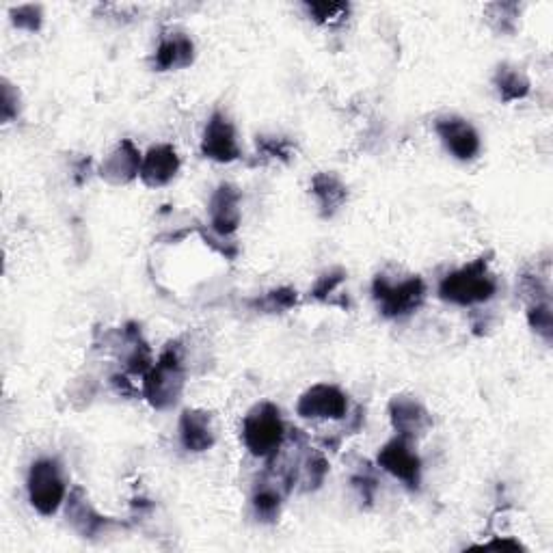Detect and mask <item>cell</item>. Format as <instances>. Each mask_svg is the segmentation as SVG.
Returning <instances> with one entry per match:
<instances>
[{"label":"cell","mask_w":553,"mask_h":553,"mask_svg":"<svg viewBox=\"0 0 553 553\" xmlns=\"http://www.w3.org/2000/svg\"><path fill=\"white\" fill-rule=\"evenodd\" d=\"M186 385L182 346L180 342H169L158 361L143 376V398L152 404L156 411H167L178 404Z\"/></svg>","instance_id":"6da1fadb"},{"label":"cell","mask_w":553,"mask_h":553,"mask_svg":"<svg viewBox=\"0 0 553 553\" xmlns=\"http://www.w3.org/2000/svg\"><path fill=\"white\" fill-rule=\"evenodd\" d=\"M497 292V281L489 271V258H478L471 264L443 277L439 283V299L452 305H480L491 301Z\"/></svg>","instance_id":"7a4b0ae2"},{"label":"cell","mask_w":553,"mask_h":553,"mask_svg":"<svg viewBox=\"0 0 553 553\" xmlns=\"http://www.w3.org/2000/svg\"><path fill=\"white\" fill-rule=\"evenodd\" d=\"M242 441L245 448L258 458L273 461L286 441V424L281 420V411L273 402H262L247 413L242 422Z\"/></svg>","instance_id":"3957f363"},{"label":"cell","mask_w":553,"mask_h":553,"mask_svg":"<svg viewBox=\"0 0 553 553\" xmlns=\"http://www.w3.org/2000/svg\"><path fill=\"white\" fill-rule=\"evenodd\" d=\"M372 296L385 318H404L424 305L426 283L417 275L402 281H391L389 277L379 275L372 283Z\"/></svg>","instance_id":"277c9868"},{"label":"cell","mask_w":553,"mask_h":553,"mask_svg":"<svg viewBox=\"0 0 553 553\" xmlns=\"http://www.w3.org/2000/svg\"><path fill=\"white\" fill-rule=\"evenodd\" d=\"M26 487H29L31 506L44 517L55 515L67 499L61 465L55 458H39V461H35L31 465Z\"/></svg>","instance_id":"5b68a950"},{"label":"cell","mask_w":553,"mask_h":553,"mask_svg":"<svg viewBox=\"0 0 553 553\" xmlns=\"http://www.w3.org/2000/svg\"><path fill=\"white\" fill-rule=\"evenodd\" d=\"M376 463L381 469H385L389 476L400 480L404 487L417 491L422 484V461L420 456L413 452V445L409 439L396 435L391 441H387L379 456H376Z\"/></svg>","instance_id":"8992f818"},{"label":"cell","mask_w":553,"mask_h":553,"mask_svg":"<svg viewBox=\"0 0 553 553\" xmlns=\"http://www.w3.org/2000/svg\"><path fill=\"white\" fill-rule=\"evenodd\" d=\"M296 413L305 420H342L348 413V396L340 387L320 383L299 398Z\"/></svg>","instance_id":"52a82bcc"},{"label":"cell","mask_w":553,"mask_h":553,"mask_svg":"<svg viewBox=\"0 0 553 553\" xmlns=\"http://www.w3.org/2000/svg\"><path fill=\"white\" fill-rule=\"evenodd\" d=\"M201 154L214 163H234L240 158V147L236 141V128L223 113H212L208 119L204 139H201Z\"/></svg>","instance_id":"ba28073f"},{"label":"cell","mask_w":553,"mask_h":553,"mask_svg":"<svg viewBox=\"0 0 553 553\" xmlns=\"http://www.w3.org/2000/svg\"><path fill=\"white\" fill-rule=\"evenodd\" d=\"M65 517H67V523H70L83 538L102 536L117 525L113 519L100 515V512L93 508L83 487H74L72 493L67 495Z\"/></svg>","instance_id":"9c48e42d"},{"label":"cell","mask_w":553,"mask_h":553,"mask_svg":"<svg viewBox=\"0 0 553 553\" xmlns=\"http://www.w3.org/2000/svg\"><path fill=\"white\" fill-rule=\"evenodd\" d=\"M389 420L396 433L411 443L424 437L428 428L433 426V415H430L424 404L409 396H396L389 402Z\"/></svg>","instance_id":"30bf717a"},{"label":"cell","mask_w":553,"mask_h":553,"mask_svg":"<svg viewBox=\"0 0 553 553\" xmlns=\"http://www.w3.org/2000/svg\"><path fill=\"white\" fill-rule=\"evenodd\" d=\"M435 130L439 139L443 141L445 150H448L458 160H471L480 152V137L476 128L463 117H441L437 119Z\"/></svg>","instance_id":"8fae6325"},{"label":"cell","mask_w":553,"mask_h":553,"mask_svg":"<svg viewBox=\"0 0 553 553\" xmlns=\"http://www.w3.org/2000/svg\"><path fill=\"white\" fill-rule=\"evenodd\" d=\"M240 191L234 184H221L210 199V229L223 238H232L240 227Z\"/></svg>","instance_id":"7c38bea8"},{"label":"cell","mask_w":553,"mask_h":553,"mask_svg":"<svg viewBox=\"0 0 553 553\" xmlns=\"http://www.w3.org/2000/svg\"><path fill=\"white\" fill-rule=\"evenodd\" d=\"M141 163H143L141 152L134 147L130 139H124L119 141L115 150L102 160L98 175L104 182H109L113 186H124L137 178L141 171Z\"/></svg>","instance_id":"4fadbf2b"},{"label":"cell","mask_w":553,"mask_h":553,"mask_svg":"<svg viewBox=\"0 0 553 553\" xmlns=\"http://www.w3.org/2000/svg\"><path fill=\"white\" fill-rule=\"evenodd\" d=\"M115 346H119V357L124 361L128 374L145 376L154 366L152 348L145 342L141 327L134 325V322H128V325L119 331Z\"/></svg>","instance_id":"5bb4252c"},{"label":"cell","mask_w":553,"mask_h":553,"mask_svg":"<svg viewBox=\"0 0 553 553\" xmlns=\"http://www.w3.org/2000/svg\"><path fill=\"white\" fill-rule=\"evenodd\" d=\"M180 156L173 145H154L150 152L143 156L139 178L145 186L158 188L167 186L180 171Z\"/></svg>","instance_id":"9a60e30c"},{"label":"cell","mask_w":553,"mask_h":553,"mask_svg":"<svg viewBox=\"0 0 553 553\" xmlns=\"http://www.w3.org/2000/svg\"><path fill=\"white\" fill-rule=\"evenodd\" d=\"M180 443L184 450L193 454L212 450V445L217 443L212 415L201 409H186L180 417Z\"/></svg>","instance_id":"2e32d148"},{"label":"cell","mask_w":553,"mask_h":553,"mask_svg":"<svg viewBox=\"0 0 553 553\" xmlns=\"http://www.w3.org/2000/svg\"><path fill=\"white\" fill-rule=\"evenodd\" d=\"M195 61V44L186 33H167L156 48L154 65L158 72L184 70Z\"/></svg>","instance_id":"e0dca14e"},{"label":"cell","mask_w":553,"mask_h":553,"mask_svg":"<svg viewBox=\"0 0 553 553\" xmlns=\"http://www.w3.org/2000/svg\"><path fill=\"white\" fill-rule=\"evenodd\" d=\"M312 195L318 201L322 217L331 219L333 214L346 204L348 188L340 178H337L335 173L320 171L314 175V180H312Z\"/></svg>","instance_id":"ac0fdd59"},{"label":"cell","mask_w":553,"mask_h":553,"mask_svg":"<svg viewBox=\"0 0 553 553\" xmlns=\"http://www.w3.org/2000/svg\"><path fill=\"white\" fill-rule=\"evenodd\" d=\"M288 493V487L281 482V478L275 474L271 480L258 482V487L253 491L251 506L255 517L262 523H275L279 519L283 495Z\"/></svg>","instance_id":"d6986e66"},{"label":"cell","mask_w":553,"mask_h":553,"mask_svg":"<svg viewBox=\"0 0 553 553\" xmlns=\"http://www.w3.org/2000/svg\"><path fill=\"white\" fill-rule=\"evenodd\" d=\"M493 85L499 93V98L504 102H517L528 98L530 93V80L525 78L523 72L515 70L510 65H499L497 72L493 76Z\"/></svg>","instance_id":"ffe728a7"},{"label":"cell","mask_w":553,"mask_h":553,"mask_svg":"<svg viewBox=\"0 0 553 553\" xmlns=\"http://www.w3.org/2000/svg\"><path fill=\"white\" fill-rule=\"evenodd\" d=\"M327 474H329V461L322 456V452L314 450L303 458L301 467H296V482L301 484V491L309 493L322 487Z\"/></svg>","instance_id":"44dd1931"},{"label":"cell","mask_w":553,"mask_h":553,"mask_svg":"<svg viewBox=\"0 0 553 553\" xmlns=\"http://www.w3.org/2000/svg\"><path fill=\"white\" fill-rule=\"evenodd\" d=\"M296 305H299V292L294 288H275L264 294L262 299L253 301V307L260 309L264 314H283L290 312Z\"/></svg>","instance_id":"7402d4cb"},{"label":"cell","mask_w":553,"mask_h":553,"mask_svg":"<svg viewBox=\"0 0 553 553\" xmlns=\"http://www.w3.org/2000/svg\"><path fill=\"white\" fill-rule=\"evenodd\" d=\"M484 11H487V20L497 33H515L519 18L517 3H493Z\"/></svg>","instance_id":"603a6c76"},{"label":"cell","mask_w":553,"mask_h":553,"mask_svg":"<svg viewBox=\"0 0 553 553\" xmlns=\"http://www.w3.org/2000/svg\"><path fill=\"white\" fill-rule=\"evenodd\" d=\"M309 18L318 24H340L348 18V3H305Z\"/></svg>","instance_id":"cb8c5ba5"},{"label":"cell","mask_w":553,"mask_h":553,"mask_svg":"<svg viewBox=\"0 0 553 553\" xmlns=\"http://www.w3.org/2000/svg\"><path fill=\"white\" fill-rule=\"evenodd\" d=\"M258 154L264 160H279V163H290L294 147L283 137H258Z\"/></svg>","instance_id":"d4e9b609"},{"label":"cell","mask_w":553,"mask_h":553,"mask_svg":"<svg viewBox=\"0 0 553 553\" xmlns=\"http://www.w3.org/2000/svg\"><path fill=\"white\" fill-rule=\"evenodd\" d=\"M528 325L530 329L541 335L545 342H551L553 337V316H551V307L549 303H532L528 309Z\"/></svg>","instance_id":"484cf974"},{"label":"cell","mask_w":553,"mask_h":553,"mask_svg":"<svg viewBox=\"0 0 553 553\" xmlns=\"http://www.w3.org/2000/svg\"><path fill=\"white\" fill-rule=\"evenodd\" d=\"M11 22L20 31L37 33L44 24V11L39 5H22L18 9H11Z\"/></svg>","instance_id":"4316f807"},{"label":"cell","mask_w":553,"mask_h":553,"mask_svg":"<svg viewBox=\"0 0 553 553\" xmlns=\"http://www.w3.org/2000/svg\"><path fill=\"white\" fill-rule=\"evenodd\" d=\"M346 279V273L342 271V268H333V271L325 273L322 277H318L316 286L312 288V299L316 301H322V303H329V296L337 290V286Z\"/></svg>","instance_id":"83f0119b"},{"label":"cell","mask_w":553,"mask_h":553,"mask_svg":"<svg viewBox=\"0 0 553 553\" xmlns=\"http://www.w3.org/2000/svg\"><path fill=\"white\" fill-rule=\"evenodd\" d=\"M353 487L359 491V497L368 506L374 502L376 489H379V480H376V476H374V471L370 469V465H366V469H361L359 474L353 476Z\"/></svg>","instance_id":"f1b7e54d"},{"label":"cell","mask_w":553,"mask_h":553,"mask_svg":"<svg viewBox=\"0 0 553 553\" xmlns=\"http://www.w3.org/2000/svg\"><path fill=\"white\" fill-rule=\"evenodd\" d=\"M199 234H201V238H204L206 245H210L214 251L221 253L223 258L234 260L236 255H238L236 242H229V238H223V236H219V234H214L212 229H210V232H206V227H199Z\"/></svg>","instance_id":"f546056e"},{"label":"cell","mask_w":553,"mask_h":553,"mask_svg":"<svg viewBox=\"0 0 553 553\" xmlns=\"http://www.w3.org/2000/svg\"><path fill=\"white\" fill-rule=\"evenodd\" d=\"M0 109H3L5 124H9L11 119H16L20 113V93L18 89H13L9 80H3V106H0Z\"/></svg>","instance_id":"4dcf8cb0"},{"label":"cell","mask_w":553,"mask_h":553,"mask_svg":"<svg viewBox=\"0 0 553 553\" xmlns=\"http://www.w3.org/2000/svg\"><path fill=\"white\" fill-rule=\"evenodd\" d=\"M111 385L115 387V391L119 396H137V387L132 385V381H128L126 374H115L111 376Z\"/></svg>","instance_id":"1f68e13d"},{"label":"cell","mask_w":553,"mask_h":553,"mask_svg":"<svg viewBox=\"0 0 553 553\" xmlns=\"http://www.w3.org/2000/svg\"><path fill=\"white\" fill-rule=\"evenodd\" d=\"M484 549H510V551H523V545L512 541V538H502V541H493L484 545Z\"/></svg>","instance_id":"d6a6232c"},{"label":"cell","mask_w":553,"mask_h":553,"mask_svg":"<svg viewBox=\"0 0 553 553\" xmlns=\"http://www.w3.org/2000/svg\"><path fill=\"white\" fill-rule=\"evenodd\" d=\"M89 165H91V158H83L80 160V165L76 167V184L83 186L87 180H89Z\"/></svg>","instance_id":"836d02e7"}]
</instances>
